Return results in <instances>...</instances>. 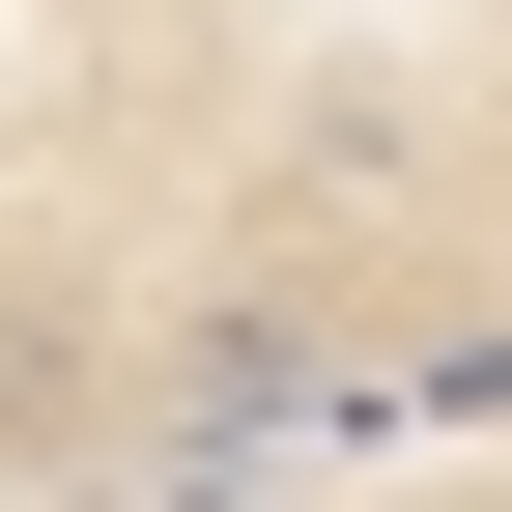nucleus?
Segmentation results:
<instances>
[{"label":"nucleus","instance_id":"nucleus-1","mask_svg":"<svg viewBox=\"0 0 512 512\" xmlns=\"http://www.w3.org/2000/svg\"><path fill=\"white\" fill-rule=\"evenodd\" d=\"M399 171H427V86H313L285 171H256V228H342V200H399Z\"/></svg>","mask_w":512,"mask_h":512},{"label":"nucleus","instance_id":"nucleus-2","mask_svg":"<svg viewBox=\"0 0 512 512\" xmlns=\"http://www.w3.org/2000/svg\"><path fill=\"white\" fill-rule=\"evenodd\" d=\"M484 256H512V143H484Z\"/></svg>","mask_w":512,"mask_h":512}]
</instances>
